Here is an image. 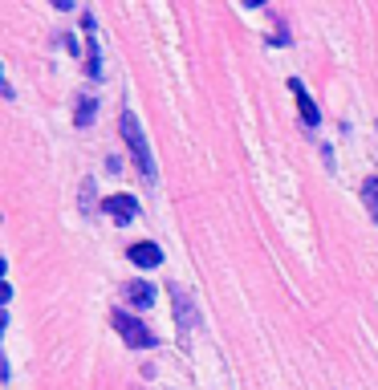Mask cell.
Listing matches in <instances>:
<instances>
[{"label": "cell", "mask_w": 378, "mask_h": 390, "mask_svg": "<svg viewBox=\"0 0 378 390\" xmlns=\"http://www.w3.org/2000/svg\"><path fill=\"white\" fill-rule=\"evenodd\" d=\"M94 114H98V98L78 94V114H73V122H78V126H90V122H94Z\"/></svg>", "instance_id": "ba28073f"}, {"label": "cell", "mask_w": 378, "mask_h": 390, "mask_svg": "<svg viewBox=\"0 0 378 390\" xmlns=\"http://www.w3.org/2000/svg\"><path fill=\"white\" fill-rule=\"evenodd\" d=\"M102 211H106V215H114L118 224H131L134 215H138V199H134V195H106Z\"/></svg>", "instance_id": "277c9868"}, {"label": "cell", "mask_w": 378, "mask_h": 390, "mask_svg": "<svg viewBox=\"0 0 378 390\" xmlns=\"http://www.w3.org/2000/svg\"><path fill=\"white\" fill-rule=\"evenodd\" d=\"M362 199H366V208H370V215L378 220V175L362 183Z\"/></svg>", "instance_id": "9c48e42d"}, {"label": "cell", "mask_w": 378, "mask_h": 390, "mask_svg": "<svg viewBox=\"0 0 378 390\" xmlns=\"http://www.w3.org/2000/svg\"><path fill=\"white\" fill-rule=\"evenodd\" d=\"M131 260L138 264V268H155V264H163V248H159V244H150V240L131 244Z\"/></svg>", "instance_id": "8992f818"}, {"label": "cell", "mask_w": 378, "mask_h": 390, "mask_svg": "<svg viewBox=\"0 0 378 390\" xmlns=\"http://www.w3.org/2000/svg\"><path fill=\"white\" fill-rule=\"evenodd\" d=\"M126 301L138 309H150L155 305V285H147V280H134V285H126Z\"/></svg>", "instance_id": "52a82bcc"}, {"label": "cell", "mask_w": 378, "mask_h": 390, "mask_svg": "<svg viewBox=\"0 0 378 390\" xmlns=\"http://www.w3.org/2000/svg\"><path fill=\"white\" fill-rule=\"evenodd\" d=\"M114 325H118V333H122V341H126L131 350H150V345H159V338L150 333L147 325L138 321V317H131V313H122V309H114Z\"/></svg>", "instance_id": "7a4b0ae2"}, {"label": "cell", "mask_w": 378, "mask_h": 390, "mask_svg": "<svg viewBox=\"0 0 378 390\" xmlns=\"http://www.w3.org/2000/svg\"><path fill=\"white\" fill-rule=\"evenodd\" d=\"M118 130H122V138H126V146H131L138 171H143L147 179H155V155H150V143H147V134H143V126H138V118H134L131 110H122Z\"/></svg>", "instance_id": "6da1fadb"}, {"label": "cell", "mask_w": 378, "mask_h": 390, "mask_svg": "<svg viewBox=\"0 0 378 390\" xmlns=\"http://www.w3.org/2000/svg\"><path fill=\"white\" fill-rule=\"evenodd\" d=\"M171 301H175V321H179L183 333H191L199 325V313L191 309V297H187V289H179V285H171Z\"/></svg>", "instance_id": "3957f363"}, {"label": "cell", "mask_w": 378, "mask_h": 390, "mask_svg": "<svg viewBox=\"0 0 378 390\" xmlns=\"http://www.w3.org/2000/svg\"><path fill=\"white\" fill-rule=\"evenodd\" d=\"M85 73H90V78H102V53H98L94 32H90V61H85Z\"/></svg>", "instance_id": "30bf717a"}, {"label": "cell", "mask_w": 378, "mask_h": 390, "mask_svg": "<svg viewBox=\"0 0 378 390\" xmlns=\"http://www.w3.org/2000/svg\"><path fill=\"white\" fill-rule=\"evenodd\" d=\"M289 90H293V98H297V110H301V122H305V126H317V122H321V114H317V106H313L309 90H305V85H301L297 78H289Z\"/></svg>", "instance_id": "5b68a950"}]
</instances>
